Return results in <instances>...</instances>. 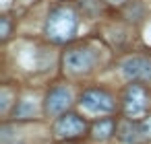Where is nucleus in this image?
<instances>
[{"mask_svg":"<svg viewBox=\"0 0 151 144\" xmlns=\"http://www.w3.org/2000/svg\"><path fill=\"white\" fill-rule=\"evenodd\" d=\"M13 113H15V117H19V119L33 117V113H35V103H33V101H29V99H25V101H19Z\"/></svg>","mask_w":151,"mask_h":144,"instance_id":"obj_10","label":"nucleus"},{"mask_svg":"<svg viewBox=\"0 0 151 144\" xmlns=\"http://www.w3.org/2000/svg\"><path fill=\"white\" fill-rule=\"evenodd\" d=\"M54 132H56V136H60V138L79 136V134L85 132V121H83L79 115H75V113H66V115H62V117L56 121Z\"/></svg>","mask_w":151,"mask_h":144,"instance_id":"obj_5","label":"nucleus"},{"mask_svg":"<svg viewBox=\"0 0 151 144\" xmlns=\"http://www.w3.org/2000/svg\"><path fill=\"white\" fill-rule=\"evenodd\" d=\"M77 25H79V19H77V13L70 6H56L48 15L46 35L56 43H64V41H70L75 37Z\"/></svg>","mask_w":151,"mask_h":144,"instance_id":"obj_1","label":"nucleus"},{"mask_svg":"<svg viewBox=\"0 0 151 144\" xmlns=\"http://www.w3.org/2000/svg\"><path fill=\"white\" fill-rule=\"evenodd\" d=\"M6 107H9V91L2 89V103H0V111H6Z\"/></svg>","mask_w":151,"mask_h":144,"instance_id":"obj_13","label":"nucleus"},{"mask_svg":"<svg viewBox=\"0 0 151 144\" xmlns=\"http://www.w3.org/2000/svg\"><path fill=\"white\" fill-rule=\"evenodd\" d=\"M122 72L130 80H139V78L141 80H147V78H151V62L145 60V58H139V56L128 58L122 64Z\"/></svg>","mask_w":151,"mask_h":144,"instance_id":"obj_6","label":"nucleus"},{"mask_svg":"<svg viewBox=\"0 0 151 144\" xmlns=\"http://www.w3.org/2000/svg\"><path fill=\"white\" fill-rule=\"evenodd\" d=\"M9 29H11V25H9V19H0V35H2V37H6L9 35Z\"/></svg>","mask_w":151,"mask_h":144,"instance_id":"obj_11","label":"nucleus"},{"mask_svg":"<svg viewBox=\"0 0 151 144\" xmlns=\"http://www.w3.org/2000/svg\"><path fill=\"white\" fill-rule=\"evenodd\" d=\"M114 134V121L112 119H99L93 126V138L95 140H106Z\"/></svg>","mask_w":151,"mask_h":144,"instance_id":"obj_9","label":"nucleus"},{"mask_svg":"<svg viewBox=\"0 0 151 144\" xmlns=\"http://www.w3.org/2000/svg\"><path fill=\"white\" fill-rule=\"evenodd\" d=\"M62 62L70 72H87L95 64V54L89 50H70L64 54Z\"/></svg>","mask_w":151,"mask_h":144,"instance_id":"obj_4","label":"nucleus"},{"mask_svg":"<svg viewBox=\"0 0 151 144\" xmlns=\"http://www.w3.org/2000/svg\"><path fill=\"white\" fill-rule=\"evenodd\" d=\"M141 132H143L147 138H151V117L143 121V126H141Z\"/></svg>","mask_w":151,"mask_h":144,"instance_id":"obj_12","label":"nucleus"},{"mask_svg":"<svg viewBox=\"0 0 151 144\" xmlns=\"http://www.w3.org/2000/svg\"><path fill=\"white\" fill-rule=\"evenodd\" d=\"M81 105L91 113H108L114 109V99L106 91L91 89V91H85L81 95Z\"/></svg>","mask_w":151,"mask_h":144,"instance_id":"obj_3","label":"nucleus"},{"mask_svg":"<svg viewBox=\"0 0 151 144\" xmlns=\"http://www.w3.org/2000/svg\"><path fill=\"white\" fill-rule=\"evenodd\" d=\"M112 2H122V0H112Z\"/></svg>","mask_w":151,"mask_h":144,"instance_id":"obj_14","label":"nucleus"},{"mask_svg":"<svg viewBox=\"0 0 151 144\" xmlns=\"http://www.w3.org/2000/svg\"><path fill=\"white\" fill-rule=\"evenodd\" d=\"M70 105V91L64 87H56L48 93L46 97V113L48 115H58Z\"/></svg>","mask_w":151,"mask_h":144,"instance_id":"obj_7","label":"nucleus"},{"mask_svg":"<svg viewBox=\"0 0 151 144\" xmlns=\"http://www.w3.org/2000/svg\"><path fill=\"white\" fill-rule=\"evenodd\" d=\"M139 134H141V128L134 126L132 119H126V121H122V123L118 126V138H120V142H124V144H134V142L139 140Z\"/></svg>","mask_w":151,"mask_h":144,"instance_id":"obj_8","label":"nucleus"},{"mask_svg":"<svg viewBox=\"0 0 151 144\" xmlns=\"http://www.w3.org/2000/svg\"><path fill=\"white\" fill-rule=\"evenodd\" d=\"M147 107H149V95L139 84H130L124 93V113L130 119H134L145 115Z\"/></svg>","mask_w":151,"mask_h":144,"instance_id":"obj_2","label":"nucleus"}]
</instances>
